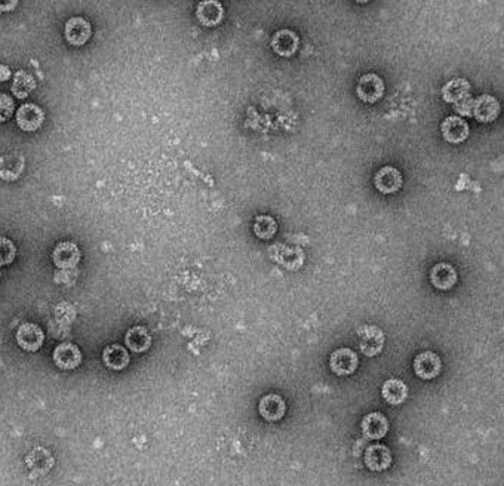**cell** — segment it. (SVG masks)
<instances>
[{"label": "cell", "mask_w": 504, "mask_h": 486, "mask_svg": "<svg viewBox=\"0 0 504 486\" xmlns=\"http://www.w3.org/2000/svg\"><path fill=\"white\" fill-rule=\"evenodd\" d=\"M457 270L448 263L436 264L430 270V283L439 291H448L454 288V285L457 283Z\"/></svg>", "instance_id": "obj_11"}, {"label": "cell", "mask_w": 504, "mask_h": 486, "mask_svg": "<svg viewBox=\"0 0 504 486\" xmlns=\"http://www.w3.org/2000/svg\"><path fill=\"white\" fill-rule=\"evenodd\" d=\"M412 370L418 378L433 380L442 371V360L433 351H423V353L415 356L412 362Z\"/></svg>", "instance_id": "obj_4"}, {"label": "cell", "mask_w": 504, "mask_h": 486, "mask_svg": "<svg viewBox=\"0 0 504 486\" xmlns=\"http://www.w3.org/2000/svg\"><path fill=\"white\" fill-rule=\"evenodd\" d=\"M103 360L107 368L114 371H122L129 365V355L125 347L119 344H113L104 348Z\"/></svg>", "instance_id": "obj_20"}, {"label": "cell", "mask_w": 504, "mask_h": 486, "mask_svg": "<svg viewBox=\"0 0 504 486\" xmlns=\"http://www.w3.org/2000/svg\"><path fill=\"white\" fill-rule=\"evenodd\" d=\"M43 119V110L36 104H24L16 110V123L23 131H38L42 126Z\"/></svg>", "instance_id": "obj_12"}, {"label": "cell", "mask_w": 504, "mask_h": 486, "mask_svg": "<svg viewBox=\"0 0 504 486\" xmlns=\"http://www.w3.org/2000/svg\"><path fill=\"white\" fill-rule=\"evenodd\" d=\"M16 6V2H9V4H0V11H11L12 8Z\"/></svg>", "instance_id": "obj_31"}, {"label": "cell", "mask_w": 504, "mask_h": 486, "mask_svg": "<svg viewBox=\"0 0 504 486\" xmlns=\"http://www.w3.org/2000/svg\"><path fill=\"white\" fill-rule=\"evenodd\" d=\"M54 362L61 370H75L82 362V353L77 346L64 343L54 350Z\"/></svg>", "instance_id": "obj_17"}, {"label": "cell", "mask_w": 504, "mask_h": 486, "mask_svg": "<svg viewBox=\"0 0 504 486\" xmlns=\"http://www.w3.org/2000/svg\"><path fill=\"white\" fill-rule=\"evenodd\" d=\"M11 77V70H9V67L4 65V64H0V82H5Z\"/></svg>", "instance_id": "obj_30"}, {"label": "cell", "mask_w": 504, "mask_h": 486, "mask_svg": "<svg viewBox=\"0 0 504 486\" xmlns=\"http://www.w3.org/2000/svg\"><path fill=\"white\" fill-rule=\"evenodd\" d=\"M197 20L207 26V27H214L221 23L224 16V8L220 2H215V0H207V2H200L196 9Z\"/></svg>", "instance_id": "obj_18"}, {"label": "cell", "mask_w": 504, "mask_h": 486, "mask_svg": "<svg viewBox=\"0 0 504 486\" xmlns=\"http://www.w3.org/2000/svg\"><path fill=\"white\" fill-rule=\"evenodd\" d=\"M270 46L273 51L280 55V57H292L300 46V38L294 30L290 28H282L278 30L272 40H270Z\"/></svg>", "instance_id": "obj_6"}, {"label": "cell", "mask_w": 504, "mask_h": 486, "mask_svg": "<svg viewBox=\"0 0 504 486\" xmlns=\"http://www.w3.org/2000/svg\"><path fill=\"white\" fill-rule=\"evenodd\" d=\"M442 137L451 144H460L467 140L470 133L469 123L460 116H449L441 125Z\"/></svg>", "instance_id": "obj_7"}, {"label": "cell", "mask_w": 504, "mask_h": 486, "mask_svg": "<svg viewBox=\"0 0 504 486\" xmlns=\"http://www.w3.org/2000/svg\"><path fill=\"white\" fill-rule=\"evenodd\" d=\"M392 464V452L385 445H371L365 452V465L373 472H383Z\"/></svg>", "instance_id": "obj_13"}, {"label": "cell", "mask_w": 504, "mask_h": 486, "mask_svg": "<svg viewBox=\"0 0 504 486\" xmlns=\"http://www.w3.org/2000/svg\"><path fill=\"white\" fill-rule=\"evenodd\" d=\"M53 261L58 269H72L80 261V250L73 242H61L53 253Z\"/></svg>", "instance_id": "obj_16"}, {"label": "cell", "mask_w": 504, "mask_h": 486, "mask_svg": "<svg viewBox=\"0 0 504 486\" xmlns=\"http://www.w3.org/2000/svg\"><path fill=\"white\" fill-rule=\"evenodd\" d=\"M500 113V103L493 95H481L473 98V111L475 119L483 123L494 122Z\"/></svg>", "instance_id": "obj_10"}, {"label": "cell", "mask_w": 504, "mask_h": 486, "mask_svg": "<svg viewBox=\"0 0 504 486\" xmlns=\"http://www.w3.org/2000/svg\"><path fill=\"white\" fill-rule=\"evenodd\" d=\"M24 167V159L20 155L9 153L0 158V177L6 181H13L20 177Z\"/></svg>", "instance_id": "obj_23"}, {"label": "cell", "mask_w": 504, "mask_h": 486, "mask_svg": "<svg viewBox=\"0 0 504 486\" xmlns=\"http://www.w3.org/2000/svg\"><path fill=\"white\" fill-rule=\"evenodd\" d=\"M358 365H359L358 355L351 348L347 347L334 350L329 356L331 371L339 377L351 375L358 370Z\"/></svg>", "instance_id": "obj_2"}, {"label": "cell", "mask_w": 504, "mask_h": 486, "mask_svg": "<svg viewBox=\"0 0 504 486\" xmlns=\"http://www.w3.org/2000/svg\"><path fill=\"white\" fill-rule=\"evenodd\" d=\"M258 412L265 421L275 423L282 420L285 416V412H287V404H285V400L279 394L275 393L265 394L260 399Z\"/></svg>", "instance_id": "obj_9"}, {"label": "cell", "mask_w": 504, "mask_h": 486, "mask_svg": "<svg viewBox=\"0 0 504 486\" xmlns=\"http://www.w3.org/2000/svg\"><path fill=\"white\" fill-rule=\"evenodd\" d=\"M359 350L368 358L377 356L384 346V333L376 325H363L358 329Z\"/></svg>", "instance_id": "obj_1"}, {"label": "cell", "mask_w": 504, "mask_h": 486, "mask_svg": "<svg viewBox=\"0 0 504 486\" xmlns=\"http://www.w3.org/2000/svg\"><path fill=\"white\" fill-rule=\"evenodd\" d=\"M383 94L384 82L377 73H365L363 76H361L356 87V95L361 101L374 104L383 98Z\"/></svg>", "instance_id": "obj_3"}, {"label": "cell", "mask_w": 504, "mask_h": 486, "mask_svg": "<svg viewBox=\"0 0 504 486\" xmlns=\"http://www.w3.org/2000/svg\"><path fill=\"white\" fill-rule=\"evenodd\" d=\"M275 248L279 249V253L273 254V258L283 267H287L290 270H297L302 265L305 254H302V250L300 248H290L282 245H276Z\"/></svg>", "instance_id": "obj_21"}, {"label": "cell", "mask_w": 504, "mask_h": 486, "mask_svg": "<svg viewBox=\"0 0 504 486\" xmlns=\"http://www.w3.org/2000/svg\"><path fill=\"white\" fill-rule=\"evenodd\" d=\"M36 88V80L30 73L26 70L16 72L13 77V85H12V92L16 95V98H26L30 95V92Z\"/></svg>", "instance_id": "obj_25"}, {"label": "cell", "mask_w": 504, "mask_h": 486, "mask_svg": "<svg viewBox=\"0 0 504 486\" xmlns=\"http://www.w3.org/2000/svg\"><path fill=\"white\" fill-rule=\"evenodd\" d=\"M125 343L132 351H136V353H143V351L150 348L151 337L144 326H133L126 332Z\"/></svg>", "instance_id": "obj_24"}, {"label": "cell", "mask_w": 504, "mask_h": 486, "mask_svg": "<svg viewBox=\"0 0 504 486\" xmlns=\"http://www.w3.org/2000/svg\"><path fill=\"white\" fill-rule=\"evenodd\" d=\"M45 340L43 331L35 324H24L16 331V343L27 351H36Z\"/></svg>", "instance_id": "obj_14"}, {"label": "cell", "mask_w": 504, "mask_h": 486, "mask_svg": "<svg viewBox=\"0 0 504 486\" xmlns=\"http://www.w3.org/2000/svg\"><path fill=\"white\" fill-rule=\"evenodd\" d=\"M403 178L395 166H383L374 177V186L383 194H393L402 189Z\"/></svg>", "instance_id": "obj_5"}, {"label": "cell", "mask_w": 504, "mask_h": 486, "mask_svg": "<svg viewBox=\"0 0 504 486\" xmlns=\"http://www.w3.org/2000/svg\"><path fill=\"white\" fill-rule=\"evenodd\" d=\"M13 110H15L13 99L9 95L0 92V122L8 121L13 114Z\"/></svg>", "instance_id": "obj_28"}, {"label": "cell", "mask_w": 504, "mask_h": 486, "mask_svg": "<svg viewBox=\"0 0 504 486\" xmlns=\"http://www.w3.org/2000/svg\"><path fill=\"white\" fill-rule=\"evenodd\" d=\"M381 393H383L384 400L388 402L389 405L398 407V405L403 404V402H405V399L408 397V387H407V384L403 382V381L392 378V380H388L383 384Z\"/></svg>", "instance_id": "obj_19"}, {"label": "cell", "mask_w": 504, "mask_h": 486, "mask_svg": "<svg viewBox=\"0 0 504 486\" xmlns=\"http://www.w3.org/2000/svg\"><path fill=\"white\" fill-rule=\"evenodd\" d=\"M362 431L368 439L380 441L389 431V420L381 412H369L362 420Z\"/></svg>", "instance_id": "obj_15"}, {"label": "cell", "mask_w": 504, "mask_h": 486, "mask_svg": "<svg viewBox=\"0 0 504 486\" xmlns=\"http://www.w3.org/2000/svg\"><path fill=\"white\" fill-rule=\"evenodd\" d=\"M276 231H278V224H276L273 216H270V215H260V216L256 218L254 233H256L257 238H260L263 241L272 239L276 234Z\"/></svg>", "instance_id": "obj_26"}, {"label": "cell", "mask_w": 504, "mask_h": 486, "mask_svg": "<svg viewBox=\"0 0 504 486\" xmlns=\"http://www.w3.org/2000/svg\"><path fill=\"white\" fill-rule=\"evenodd\" d=\"M64 35L69 43L75 46H82L89 40L92 35V28L85 18H82V16H73V18L67 21Z\"/></svg>", "instance_id": "obj_8"}, {"label": "cell", "mask_w": 504, "mask_h": 486, "mask_svg": "<svg viewBox=\"0 0 504 486\" xmlns=\"http://www.w3.org/2000/svg\"><path fill=\"white\" fill-rule=\"evenodd\" d=\"M470 95V83L466 79H452L442 88V98L447 103L456 104Z\"/></svg>", "instance_id": "obj_22"}, {"label": "cell", "mask_w": 504, "mask_h": 486, "mask_svg": "<svg viewBox=\"0 0 504 486\" xmlns=\"http://www.w3.org/2000/svg\"><path fill=\"white\" fill-rule=\"evenodd\" d=\"M456 111L460 113L461 116H472V111H473V98H472V95H469V96L463 98L461 101L456 103Z\"/></svg>", "instance_id": "obj_29"}, {"label": "cell", "mask_w": 504, "mask_h": 486, "mask_svg": "<svg viewBox=\"0 0 504 486\" xmlns=\"http://www.w3.org/2000/svg\"><path fill=\"white\" fill-rule=\"evenodd\" d=\"M15 254H16L15 245L6 238H0V265L11 264L15 258Z\"/></svg>", "instance_id": "obj_27"}]
</instances>
